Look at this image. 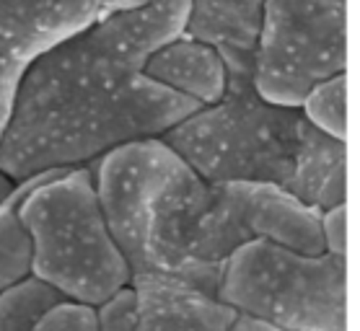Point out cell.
<instances>
[{
	"mask_svg": "<svg viewBox=\"0 0 360 331\" xmlns=\"http://www.w3.org/2000/svg\"><path fill=\"white\" fill-rule=\"evenodd\" d=\"M179 166L181 158L161 138L127 143L91 163L101 215L132 275L143 269L148 212Z\"/></svg>",
	"mask_w": 360,
	"mask_h": 331,
	"instance_id": "52a82bcc",
	"label": "cell"
},
{
	"mask_svg": "<svg viewBox=\"0 0 360 331\" xmlns=\"http://www.w3.org/2000/svg\"><path fill=\"white\" fill-rule=\"evenodd\" d=\"M321 238L327 254L347 259V205L321 215Z\"/></svg>",
	"mask_w": 360,
	"mask_h": 331,
	"instance_id": "d6986e66",
	"label": "cell"
},
{
	"mask_svg": "<svg viewBox=\"0 0 360 331\" xmlns=\"http://www.w3.org/2000/svg\"><path fill=\"white\" fill-rule=\"evenodd\" d=\"M267 0H192L184 34L221 55L229 81H252Z\"/></svg>",
	"mask_w": 360,
	"mask_h": 331,
	"instance_id": "8fae6325",
	"label": "cell"
},
{
	"mask_svg": "<svg viewBox=\"0 0 360 331\" xmlns=\"http://www.w3.org/2000/svg\"><path fill=\"white\" fill-rule=\"evenodd\" d=\"M21 73H24L21 65L8 63V60L0 57V140H3V132H6V124H8L11 106H13V96H16Z\"/></svg>",
	"mask_w": 360,
	"mask_h": 331,
	"instance_id": "ffe728a7",
	"label": "cell"
},
{
	"mask_svg": "<svg viewBox=\"0 0 360 331\" xmlns=\"http://www.w3.org/2000/svg\"><path fill=\"white\" fill-rule=\"evenodd\" d=\"M298 112L314 129L347 143V75H335L314 86Z\"/></svg>",
	"mask_w": 360,
	"mask_h": 331,
	"instance_id": "9a60e30c",
	"label": "cell"
},
{
	"mask_svg": "<svg viewBox=\"0 0 360 331\" xmlns=\"http://www.w3.org/2000/svg\"><path fill=\"white\" fill-rule=\"evenodd\" d=\"M215 298L283 331H347V259L244 243L226 261Z\"/></svg>",
	"mask_w": 360,
	"mask_h": 331,
	"instance_id": "277c9868",
	"label": "cell"
},
{
	"mask_svg": "<svg viewBox=\"0 0 360 331\" xmlns=\"http://www.w3.org/2000/svg\"><path fill=\"white\" fill-rule=\"evenodd\" d=\"M143 75L197 109L221 101L229 83L221 55L187 34L158 47L148 57Z\"/></svg>",
	"mask_w": 360,
	"mask_h": 331,
	"instance_id": "7c38bea8",
	"label": "cell"
},
{
	"mask_svg": "<svg viewBox=\"0 0 360 331\" xmlns=\"http://www.w3.org/2000/svg\"><path fill=\"white\" fill-rule=\"evenodd\" d=\"M306 129L298 109L264 101L252 81H229L221 101L184 117L161 140L210 184L285 189Z\"/></svg>",
	"mask_w": 360,
	"mask_h": 331,
	"instance_id": "3957f363",
	"label": "cell"
},
{
	"mask_svg": "<svg viewBox=\"0 0 360 331\" xmlns=\"http://www.w3.org/2000/svg\"><path fill=\"white\" fill-rule=\"evenodd\" d=\"M94 313L96 331H138V300L130 285L94 308Z\"/></svg>",
	"mask_w": 360,
	"mask_h": 331,
	"instance_id": "e0dca14e",
	"label": "cell"
},
{
	"mask_svg": "<svg viewBox=\"0 0 360 331\" xmlns=\"http://www.w3.org/2000/svg\"><path fill=\"white\" fill-rule=\"evenodd\" d=\"M197 106L115 55L91 29L26 65L0 140L13 184L86 169L138 140L164 138Z\"/></svg>",
	"mask_w": 360,
	"mask_h": 331,
	"instance_id": "6da1fadb",
	"label": "cell"
},
{
	"mask_svg": "<svg viewBox=\"0 0 360 331\" xmlns=\"http://www.w3.org/2000/svg\"><path fill=\"white\" fill-rule=\"evenodd\" d=\"M13 186H16V184H13L11 179H6L3 174H0V202H3V200H6V197L13 192Z\"/></svg>",
	"mask_w": 360,
	"mask_h": 331,
	"instance_id": "7402d4cb",
	"label": "cell"
},
{
	"mask_svg": "<svg viewBox=\"0 0 360 331\" xmlns=\"http://www.w3.org/2000/svg\"><path fill=\"white\" fill-rule=\"evenodd\" d=\"M44 176L16 184L0 202V292L32 277V238L21 223V202Z\"/></svg>",
	"mask_w": 360,
	"mask_h": 331,
	"instance_id": "5bb4252c",
	"label": "cell"
},
{
	"mask_svg": "<svg viewBox=\"0 0 360 331\" xmlns=\"http://www.w3.org/2000/svg\"><path fill=\"white\" fill-rule=\"evenodd\" d=\"M347 70V0H267L254 52V91L298 109L306 93Z\"/></svg>",
	"mask_w": 360,
	"mask_h": 331,
	"instance_id": "8992f818",
	"label": "cell"
},
{
	"mask_svg": "<svg viewBox=\"0 0 360 331\" xmlns=\"http://www.w3.org/2000/svg\"><path fill=\"white\" fill-rule=\"evenodd\" d=\"M143 0H0V57L21 67Z\"/></svg>",
	"mask_w": 360,
	"mask_h": 331,
	"instance_id": "ba28073f",
	"label": "cell"
},
{
	"mask_svg": "<svg viewBox=\"0 0 360 331\" xmlns=\"http://www.w3.org/2000/svg\"><path fill=\"white\" fill-rule=\"evenodd\" d=\"M130 287L138 300V331H231L236 311L179 277L140 272Z\"/></svg>",
	"mask_w": 360,
	"mask_h": 331,
	"instance_id": "9c48e42d",
	"label": "cell"
},
{
	"mask_svg": "<svg viewBox=\"0 0 360 331\" xmlns=\"http://www.w3.org/2000/svg\"><path fill=\"white\" fill-rule=\"evenodd\" d=\"M60 295L34 277L0 292V331H32L44 311L60 303Z\"/></svg>",
	"mask_w": 360,
	"mask_h": 331,
	"instance_id": "2e32d148",
	"label": "cell"
},
{
	"mask_svg": "<svg viewBox=\"0 0 360 331\" xmlns=\"http://www.w3.org/2000/svg\"><path fill=\"white\" fill-rule=\"evenodd\" d=\"M32 277L63 300L96 308L127 287L132 269L101 215L91 166L49 174L21 202Z\"/></svg>",
	"mask_w": 360,
	"mask_h": 331,
	"instance_id": "7a4b0ae2",
	"label": "cell"
},
{
	"mask_svg": "<svg viewBox=\"0 0 360 331\" xmlns=\"http://www.w3.org/2000/svg\"><path fill=\"white\" fill-rule=\"evenodd\" d=\"M231 331H283V329H278V326H272V323L257 321V318H249V316L236 313V321H233Z\"/></svg>",
	"mask_w": 360,
	"mask_h": 331,
	"instance_id": "44dd1931",
	"label": "cell"
},
{
	"mask_svg": "<svg viewBox=\"0 0 360 331\" xmlns=\"http://www.w3.org/2000/svg\"><path fill=\"white\" fill-rule=\"evenodd\" d=\"M244 243L252 238L231 184H210L181 161L148 212L140 272L179 277L215 295L226 261Z\"/></svg>",
	"mask_w": 360,
	"mask_h": 331,
	"instance_id": "5b68a950",
	"label": "cell"
},
{
	"mask_svg": "<svg viewBox=\"0 0 360 331\" xmlns=\"http://www.w3.org/2000/svg\"><path fill=\"white\" fill-rule=\"evenodd\" d=\"M285 192L321 215L347 202V143L309 124Z\"/></svg>",
	"mask_w": 360,
	"mask_h": 331,
	"instance_id": "4fadbf2b",
	"label": "cell"
},
{
	"mask_svg": "<svg viewBox=\"0 0 360 331\" xmlns=\"http://www.w3.org/2000/svg\"><path fill=\"white\" fill-rule=\"evenodd\" d=\"M32 331H96V313L89 306L60 300L39 316Z\"/></svg>",
	"mask_w": 360,
	"mask_h": 331,
	"instance_id": "ac0fdd59",
	"label": "cell"
},
{
	"mask_svg": "<svg viewBox=\"0 0 360 331\" xmlns=\"http://www.w3.org/2000/svg\"><path fill=\"white\" fill-rule=\"evenodd\" d=\"M231 189L252 241H267L309 257L324 254L321 212L275 184H231Z\"/></svg>",
	"mask_w": 360,
	"mask_h": 331,
	"instance_id": "30bf717a",
	"label": "cell"
}]
</instances>
